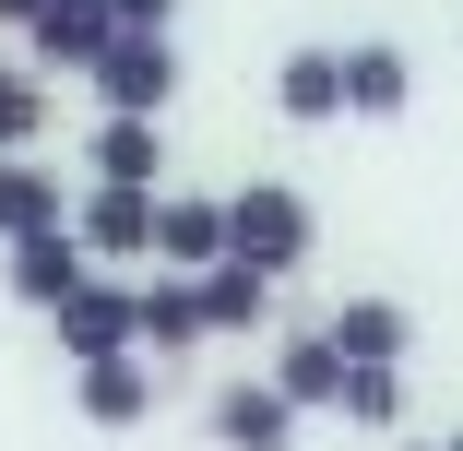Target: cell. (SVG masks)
Returning a JSON list of instances; mask_svg holds the SVG:
<instances>
[{
	"label": "cell",
	"instance_id": "cell-23",
	"mask_svg": "<svg viewBox=\"0 0 463 451\" xmlns=\"http://www.w3.org/2000/svg\"><path fill=\"white\" fill-rule=\"evenodd\" d=\"M439 451H463V428H451V439H439Z\"/></svg>",
	"mask_w": 463,
	"mask_h": 451
},
{
	"label": "cell",
	"instance_id": "cell-9",
	"mask_svg": "<svg viewBox=\"0 0 463 451\" xmlns=\"http://www.w3.org/2000/svg\"><path fill=\"white\" fill-rule=\"evenodd\" d=\"M273 119H286V131H333V119H345V60H333L321 36L273 60Z\"/></svg>",
	"mask_w": 463,
	"mask_h": 451
},
{
	"label": "cell",
	"instance_id": "cell-10",
	"mask_svg": "<svg viewBox=\"0 0 463 451\" xmlns=\"http://www.w3.org/2000/svg\"><path fill=\"white\" fill-rule=\"evenodd\" d=\"M119 24H108V0H48V13L24 24V71L48 83V71H96V48H108Z\"/></svg>",
	"mask_w": 463,
	"mask_h": 451
},
{
	"label": "cell",
	"instance_id": "cell-4",
	"mask_svg": "<svg viewBox=\"0 0 463 451\" xmlns=\"http://www.w3.org/2000/svg\"><path fill=\"white\" fill-rule=\"evenodd\" d=\"M71 238H83V261H155V191L83 178V191H71Z\"/></svg>",
	"mask_w": 463,
	"mask_h": 451
},
{
	"label": "cell",
	"instance_id": "cell-11",
	"mask_svg": "<svg viewBox=\"0 0 463 451\" xmlns=\"http://www.w3.org/2000/svg\"><path fill=\"white\" fill-rule=\"evenodd\" d=\"M298 404L286 392H273V381H226L214 392V451H298Z\"/></svg>",
	"mask_w": 463,
	"mask_h": 451
},
{
	"label": "cell",
	"instance_id": "cell-17",
	"mask_svg": "<svg viewBox=\"0 0 463 451\" xmlns=\"http://www.w3.org/2000/svg\"><path fill=\"white\" fill-rule=\"evenodd\" d=\"M191 297H203V344H214V333H273V286L250 274V261H214V274H191Z\"/></svg>",
	"mask_w": 463,
	"mask_h": 451
},
{
	"label": "cell",
	"instance_id": "cell-8",
	"mask_svg": "<svg viewBox=\"0 0 463 451\" xmlns=\"http://www.w3.org/2000/svg\"><path fill=\"white\" fill-rule=\"evenodd\" d=\"M333 60H345V119H404L416 108V60L392 36H345Z\"/></svg>",
	"mask_w": 463,
	"mask_h": 451
},
{
	"label": "cell",
	"instance_id": "cell-16",
	"mask_svg": "<svg viewBox=\"0 0 463 451\" xmlns=\"http://www.w3.org/2000/svg\"><path fill=\"white\" fill-rule=\"evenodd\" d=\"M83 428H143L155 416V356H108V369H71Z\"/></svg>",
	"mask_w": 463,
	"mask_h": 451
},
{
	"label": "cell",
	"instance_id": "cell-15",
	"mask_svg": "<svg viewBox=\"0 0 463 451\" xmlns=\"http://www.w3.org/2000/svg\"><path fill=\"white\" fill-rule=\"evenodd\" d=\"M83 155H96L108 191H166V131H155V119H96Z\"/></svg>",
	"mask_w": 463,
	"mask_h": 451
},
{
	"label": "cell",
	"instance_id": "cell-18",
	"mask_svg": "<svg viewBox=\"0 0 463 451\" xmlns=\"http://www.w3.org/2000/svg\"><path fill=\"white\" fill-rule=\"evenodd\" d=\"M345 428H404V369H345Z\"/></svg>",
	"mask_w": 463,
	"mask_h": 451
},
{
	"label": "cell",
	"instance_id": "cell-6",
	"mask_svg": "<svg viewBox=\"0 0 463 451\" xmlns=\"http://www.w3.org/2000/svg\"><path fill=\"white\" fill-rule=\"evenodd\" d=\"M83 274H96V261H83V238H71V226H48V238H13V249H0V286H13V309H36V321H48Z\"/></svg>",
	"mask_w": 463,
	"mask_h": 451
},
{
	"label": "cell",
	"instance_id": "cell-3",
	"mask_svg": "<svg viewBox=\"0 0 463 451\" xmlns=\"http://www.w3.org/2000/svg\"><path fill=\"white\" fill-rule=\"evenodd\" d=\"M48 333H60V356H71V369H108V356H143L131 344V286L119 274H83L60 309H48Z\"/></svg>",
	"mask_w": 463,
	"mask_h": 451
},
{
	"label": "cell",
	"instance_id": "cell-1",
	"mask_svg": "<svg viewBox=\"0 0 463 451\" xmlns=\"http://www.w3.org/2000/svg\"><path fill=\"white\" fill-rule=\"evenodd\" d=\"M214 202H226V261H250L261 286H286L321 249V202L298 191V178H238V191H214Z\"/></svg>",
	"mask_w": 463,
	"mask_h": 451
},
{
	"label": "cell",
	"instance_id": "cell-22",
	"mask_svg": "<svg viewBox=\"0 0 463 451\" xmlns=\"http://www.w3.org/2000/svg\"><path fill=\"white\" fill-rule=\"evenodd\" d=\"M404 451H439V439H404Z\"/></svg>",
	"mask_w": 463,
	"mask_h": 451
},
{
	"label": "cell",
	"instance_id": "cell-20",
	"mask_svg": "<svg viewBox=\"0 0 463 451\" xmlns=\"http://www.w3.org/2000/svg\"><path fill=\"white\" fill-rule=\"evenodd\" d=\"M108 24H119V36H166V24H178V0H108Z\"/></svg>",
	"mask_w": 463,
	"mask_h": 451
},
{
	"label": "cell",
	"instance_id": "cell-13",
	"mask_svg": "<svg viewBox=\"0 0 463 451\" xmlns=\"http://www.w3.org/2000/svg\"><path fill=\"white\" fill-rule=\"evenodd\" d=\"M48 226H71L60 166H36V155H0V249H13V238H48Z\"/></svg>",
	"mask_w": 463,
	"mask_h": 451
},
{
	"label": "cell",
	"instance_id": "cell-7",
	"mask_svg": "<svg viewBox=\"0 0 463 451\" xmlns=\"http://www.w3.org/2000/svg\"><path fill=\"white\" fill-rule=\"evenodd\" d=\"M226 261V202L214 191H155V274H214Z\"/></svg>",
	"mask_w": 463,
	"mask_h": 451
},
{
	"label": "cell",
	"instance_id": "cell-19",
	"mask_svg": "<svg viewBox=\"0 0 463 451\" xmlns=\"http://www.w3.org/2000/svg\"><path fill=\"white\" fill-rule=\"evenodd\" d=\"M24 143H48V83L0 71V155H24Z\"/></svg>",
	"mask_w": 463,
	"mask_h": 451
},
{
	"label": "cell",
	"instance_id": "cell-14",
	"mask_svg": "<svg viewBox=\"0 0 463 451\" xmlns=\"http://www.w3.org/2000/svg\"><path fill=\"white\" fill-rule=\"evenodd\" d=\"M261 381L286 392L298 416H333V404H345V356H333V344H321V321H309V333L273 344V369H261Z\"/></svg>",
	"mask_w": 463,
	"mask_h": 451
},
{
	"label": "cell",
	"instance_id": "cell-2",
	"mask_svg": "<svg viewBox=\"0 0 463 451\" xmlns=\"http://www.w3.org/2000/svg\"><path fill=\"white\" fill-rule=\"evenodd\" d=\"M178 36H108L96 71H83V96H96V119H166L178 108Z\"/></svg>",
	"mask_w": 463,
	"mask_h": 451
},
{
	"label": "cell",
	"instance_id": "cell-5",
	"mask_svg": "<svg viewBox=\"0 0 463 451\" xmlns=\"http://www.w3.org/2000/svg\"><path fill=\"white\" fill-rule=\"evenodd\" d=\"M321 344L345 356V369H404V356H416V309L404 297H333Z\"/></svg>",
	"mask_w": 463,
	"mask_h": 451
},
{
	"label": "cell",
	"instance_id": "cell-21",
	"mask_svg": "<svg viewBox=\"0 0 463 451\" xmlns=\"http://www.w3.org/2000/svg\"><path fill=\"white\" fill-rule=\"evenodd\" d=\"M36 13H48V0H0V36H24V24H36Z\"/></svg>",
	"mask_w": 463,
	"mask_h": 451
},
{
	"label": "cell",
	"instance_id": "cell-12",
	"mask_svg": "<svg viewBox=\"0 0 463 451\" xmlns=\"http://www.w3.org/2000/svg\"><path fill=\"white\" fill-rule=\"evenodd\" d=\"M131 344H143V356H191V344H203L191 274H143V286H131Z\"/></svg>",
	"mask_w": 463,
	"mask_h": 451
}]
</instances>
